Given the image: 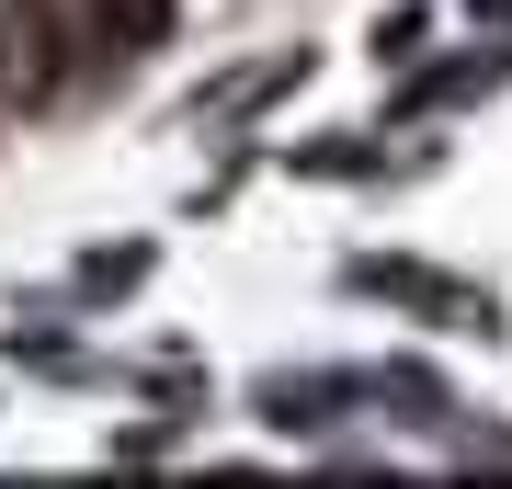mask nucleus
<instances>
[{
    "mask_svg": "<svg viewBox=\"0 0 512 489\" xmlns=\"http://www.w3.org/2000/svg\"><path fill=\"white\" fill-rule=\"evenodd\" d=\"M12 57H23V103H80L92 69H114L92 12H69V0H12Z\"/></svg>",
    "mask_w": 512,
    "mask_h": 489,
    "instance_id": "obj_1",
    "label": "nucleus"
},
{
    "mask_svg": "<svg viewBox=\"0 0 512 489\" xmlns=\"http://www.w3.org/2000/svg\"><path fill=\"white\" fill-rule=\"evenodd\" d=\"M353 285H365V296H399V308H421V319H478V330H490V296L444 285V273H421V262H365Z\"/></svg>",
    "mask_w": 512,
    "mask_h": 489,
    "instance_id": "obj_2",
    "label": "nucleus"
},
{
    "mask_svg": "<svg viewBox=\"0 0 512 489\" xmlns=\"http://www.w3.org/2000/svg\"><path fill=\"white\" fill-rule=\"evenodd\" d=\"M80 12H92V35H103L114 69L148 57V46H171V0H80Z\"/></svg>",
    "mask_w": 512,
    "mask_h": 489,
    "instance_id": "obj_3",
    "label": "nucleus"
},
{
    "mask_svg": "<svg viewBox=\"0 0 512 489\" xmlns=\"http://www.w3.org/2000/svg\"><path fill=\"white\" fill-rule=\"evenodd\" d=\"M23 91V57H12V12H0V103Z\"/></svg>",
    "mask_w": 512,
    "mask_h": 489,
    "instance_id": "obj_4",
    "label": "nucleus"
},
{
    "mask_svg": "<svg viewBox=\"0 0 512 489\" xmlns=\"http://www.w3.org/2000/svg\"><path fill=\"white\" fill-rule=\"evenodd\" d=\"M490 12H501V23H512V0H490Z\"/></svg>",
    "mask_w": 512,
    "mask_h": 489,
    "instance_id": "obj_5",
    "label": "nucleus"
}]
</instances>
